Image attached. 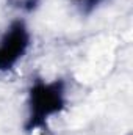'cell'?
I'll return each mask as SVG.
<instances>
[{
	"instance_id": "6da1fadb",
	"label": "cell",
	"mask_w": 133,
	"mask_h": 135,
	"mask_svg": "<svg viewBox=\"0 0 133 135\" xmlns=\"http://www.w3.org/2000/svg\"><path fill=\"white\" fill-rule=\"evenodd\" d=\"M66 105V83L61 79L44 82L36 79L28 93V118L24 126L27 132L44 129L47 119L60 113Z\"/></svg>"
},
{
	"instance_id": "7a4b0ae2",
	"label": "cell",
	"mask_w": 133,
	"mask_h": 135,
	"mask_svg": "<svg viewBox=\"0 0 133 135\" xmlns=\"http://www.w3.org/2000/svg\"><path fill=\"white\" fill-rule=\"evenodd\" d=\"M30 47V33L22 19H16L0 38V71H9Z\"/></svg>"
},
{
	"instance_id": "3957f363",
	"label": "cell",
	"mask_w": 133,
	"mask_h": 135,
	"mask_svg": "<svg viewBox=\"0 0 133 135\" xmlns=\"http://www.w3.org/2000/svg\"><path fill=\"white\" fill-rule=\"evenodd\" d=\"M102 2H105V0H78V5H80L81 11L85 14H89L91 11H94L99 6Z\"/></svg>"
},
{
	"instance_id": "277c9868",
	"label": "cell",
	"mask_w": 133,
	"mask_h": 135,
	"mask_svg": "<svg viewBox=\"0 0 133 135\" xmlns=\"http://www.w3.org/2000/svg\"><path fill=\"white\" fill-rule=\"evenodd\" d=\"M39 2H41V0H21V2H19V6H21L24 11L30 13V11H33V9L38 8Z\"/></svg>"
}]
</instances>
